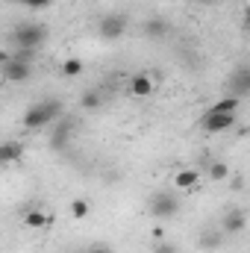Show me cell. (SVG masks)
<instances>
[{
	"label": "cell",
	"mask_w": 250,
	"mask_h": 253,
	"mask_svg": "<svg viewBox=\"0 0 250 253\" xmlns=\"http://www.w3.org/2000/svg\"><path fill=\"white\" fill-rule=\"evenodd\" d=\"M59 115H62V103L59 100H42V103H36V106H30L24 112V126L27 129H44Z\"/></svg>",
	"instance_id": "obj_1"
},
{
	"label": "cell",
	"mask_w": 250,
	"mask_h": 253,
	"mask_svg": "<svg viewBox=\"0 0 250 253\" xmlns=\"http://www.w3.org/2000/svg\"><path fill=\"white\" fill-rule=\"evenodd\" d=\"M44 39H47V30H44L42 24H21V27H15V33H12L15 47H27V50H36Z\"/></svg>",
	"instance_id": "obj_2"
},
{
	"label": "cell",
	"mask_w": 250,
	"mask_h": 253,
	"mask_svg": "<svg viewBox=\"0 0 250 253\" xmlns=\"http://www.w3.org/2000/svg\"><path fill=\"white\" fill-rule=\"evenodd\" d=\"M180 212V197L171 194V191H159L150 197V215L159 218V221H171L174 215Z\"/></svg>",
	"instance_id": "obj_3"
},
{
	"label": "cell",
	"mask_w": 250,
	"mask_h": 253,
	"mask_svg": "<svg viewBox=\"0 0 250 253\" xmlns=\"http://www.w3.org/2000/svg\"><path fill=\"white\" fill-rule=\"evenodd\" d=\"M233 124H236V115H227V112H212V109L200 118V129H203V132H209V135L227 132Z\"/></svg>",
	"instance_id": "obj_4"
},
{
	"label": "cell",
	"mask_w": 250,
	"mask_h": 253,
	"mask_svg": "<svg viewBox=\"0 0 250 253\" xmlns=\"http://www.w3.org/2000/svg\"><path fill=\"white\" fill-rule=\"evenodd\" d=\"M3 77L9 80V83H27L30 77H33V68L30 62H18V59H12L9 53L3 56Z\"/></svg>",
	"instance_id": "obj_5"
},
{
	"label": "cell",
	"mask_w": 250,
	"mask_h": 253,
	"mask_svg": "<svg viewBox=\"0 0 250 253\" xmlns=\"http://www.w3.org/2000/svg\"><path fill=\"white\" fill-rule=\"evenodd\" d=\"M227 88H230V94H236V97H248L250 94V65H239V68L230 74Z\"/></svg>",
	"instance_id": "obj_6"
},
{
	"label": "cell",
	"mask_w": 250,
	"mask_h": 253,
	"mask_svg": "<svg viewBox=\"0 0 250 253\" xmlns=\"http://www.w3.org/2000/svg\"><path fill=\"white\" fill-rule=\"evenodd\" d=\"M97 33L103 39H121L126 33V18L124 15H103L97 24Z\"/></svg>",
	"instance_id": "obj_7"
},
{
	"label": "cell",
	"mask_w": 250,
	"mask_h": 253,
	"mask_svg": "<svg viewBox=\"0 0 250 253\" xmlns=\"http://www.w3.org/2000/svg\"><path fill=\"white\" fill-rule=\"evenodd\" d=\"M153 88H156V83H153L150 74H132V77H129V91H132V97H150Z\"/></svg>",
	"instance_id": "obj_8"
},
{
	"label": "cell",
	"mask_w": 250,
	"mask_h": 253,
	"mask_svg": "<svg viewBox=\"0 0 250 253\" xmlns=\"http://www.w3.org/2000/svg\"><path fill=\"white\" fill-rule=\"evenodd\" d=\"M248 227V215L242 212V209H230L227 215H224V221H221V230L224 233H242Z\"/></svg>",
	"instance_id": "obj_9"
},
{
	"label": "cell",
	"mask_w": 250,
	"mask_h": 253,
	"mask_svg": "<svg viewBox=\"0 0 250 253\" xmlns=\"http://www.w3.org/2000/svg\"><path fill=\"white\" fill-rule=\"evenodd\" d=\"M50 212H44V209H27L24 212V227H30V230H44V227H50Z\"/></svg>",
	"instance_id": "obj_10"
},
{
	"label": "cell",
	"mask_w": 250,
	"mask_h": 253,
	"mask_svg": "<svg viewBox=\"0 0 250 253\" xmlns=\"http://www.w3.org/2000/svg\"><path fill=\"white\" fill-rule=\"evenodd\" d=\"M197 183H200V171H194V168H183V171L174 174V186H177L180 191L197 189Z\"/></svg>",
	"instance_id": "obj_11"
},
{
	"label": "cell",
	"mask_w": 250,
	"mask_h": 253,
	"mask_svg": "<svg viewBox=\"0 0 250 253\" xmlns=\"http://www.w3.org/2000/svg\"><path fill=\"white\" fill-rule=\"evenodd\" d=\"M239 100H242V97H236V94H227V97H221V100H215V103H212V112L239 115Z\"/></svg>",
	"instance_id": "obj_12"
},
{
	"label": "cell",
	"mask_w": 250,
	"mask_h": 253,
	"mask_svg": "<svg viewBox=\"0 0 250 253\" xmlns=\"http://www.w3.org/2000/svg\"><path fill=\"white\" fill-rule=\"evenodd\" d=\"M24 156V147L18 144V141H6L3 147H0V162L3 165H12L15 159H21Z\"/></svg>",
	"instance_id": "obj_13"
},
{
	"label": "cell",
	"mask_w": 250,
	"mask_h": 253,
	"mask_svg": "<svg viewBox=\"0 0 250 253\" xmlns=\"http://www.w3.org/2000/svg\"><path fill=\"white\" fill-rule=\"evenodd\" d=\"M165 33H168V24H165L162 18H150V21L144 24V36H147V39H162Z\"/></svg>",
	"instance_id": "obj_14"
},
{
	"label": "cell",
	"mask_w": 250,
	"mask_h": 253,
	"mask_svg": "<svg viewBox=\"0 0 250 253\" xmlns=\"http://www.w3.org/2000/svg\"><path fill=\"white\" fill-rule=\"evenodd\" d=\"M209 177H212L215 183H224V180L230 177V165H227V162H218V159L209 162Z\"/></svg>",
	"instance_id": "obj_15"
},
{
	"label": "cell",
	"mask_w": 250,
	"mask_h": 253,
	"mask_svg": "<svg viewBox=\"0 0 250 253\" xmlns=\"http://www.w3.org/2000/svg\"><path fill=\"white\" fill-rule=\"evenodd\" d=\"M71 218H74V221H85V218H88V203H85L83 197H74V200H71Z\"/></svg>",
	"instance_id": "obj_16"
},
{
	"label": "cell",
	"mask_w": 250,
	"mask_h": 253,
	"mask_svg": "<svg viewBox=\"0 0 250 253\" xmlns=\"http://www.w3.org/2000/svg\"><path fill=\"white\" fill-rule=\"evenodd\" d=\"M62 74L65 77H80V74H83V62H80V59H65Z\"/></svg>",
	"instance_id": "obj_17"
},
{
	"label": "cell",
	"mask_w": 250,
	"mask_h": 253,
	"mask_svg": "<svg viewBox=\"0 0 250 253\" xmlns=\"http://www.w3.org/2000/svg\"><path fill=\"white\" fill-rule=\"evenodd\" d=\"M83 106H85V109H97V106H100V94H97V91H85V94H83Z\"/></svg>",
	"instance_id": "obj_18"
},
{
	"label": "cell",
	"mask_w": 250,
	"mask_h": 253,
	"mask_svg": "<svg viewBox=\"0 0 250 253\" xmlns=\"http://www.w3.org/2000/svg\"><path fill=\"white\" fill-rule=\"evenodd\" d=\"M203 248H206V251H209V248H212V251L221 248V236H218V233H206V236H203Z\"/></svg>",
	"instance_id": "obj_19"
},
{
	"label": "cell",
	"mask_w": 250,
	"mask_h": 253,
	"mask_svg": "<svg viewBox=\"0 0 250 253\" xmlns=\"http://www.w3.org/2000/svg\"><path fill=\"white\" fill-rule=\"evenodd\" d=\"M153 253H180V251L171 242H159V245H153Z\"/></svg>",
	"instance_id": "obj_20"
},
{
	"label": "cell",
	"mask_w": 250,
	"mask_h": 253,
	"mask_svg": "<svg viewBox=\"0 0 250 253\" xmlns=\"http://www.w3.org/2000/svg\"><path fill=\"white\" fill-rule=\"evenodd\" d=\"M27 9H44V6H50V0H21Z\"/></svg>",
	"instance_id": "obj_21"
},
{
	"label": "cell",
	"mask_w": 250,
	"mask_h": 253,
	"mask_svg": "<svg viewBox=\"0 0 250 253\" xmlns=\"http://www.w3.org/2000/svg\"><path fill=\"white\" fill-rule=\"evenodd\" d=\"M65 138H68V126H62V129H59V132L53 135V147H62Z\"/></svg>",
	"instance_id": "obj_22"
},
{
	"label": "cell",
	"mask_w": 250,
	"mask_h": 253,
	"mask_svg": "<svg viewBox=\"0 0 250 253\" xmlns=\"http://www.w3.org/2000/svg\"><path fill=\"white\" fill-rule=\"evenodd\" d=\"M245 30H250V6L245 9Z\"/></svg>",
	"instance_id": "obj_23"
},
{
	"label": "cell",
	"mask_w": 250,
	"mask_h": 253,
	"mask_svg": "<svg viewBox=\"0 0 250 253\" xmlns=\"http://www.w3.org/2000/svg\"><path fill=\"white\" fill-rule=\"evenodd\" d=\"M88 253H109V251H106V248H91Z\"/></svg>",
	"instance_id": "obj_24"
},
{
	"label": "cell",
	"mask_w": 250,
	"mask_h": 253,
	"mask_svg": "<svg viewBox=\"0 0 250 253\" xmlns=\"http://www.w3.org/2000/svg\"><path fill=\"white\" fill-rule=\"evenodd\" d=\"M77 253H88V251H77Z\"/></svg>",
	"instance_id": "obj_25"
}]
</instances>
